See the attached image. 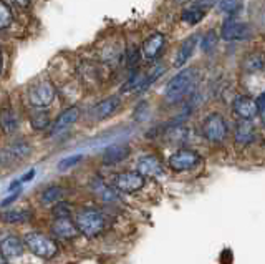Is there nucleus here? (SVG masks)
<instances>
[{"label": "nucleus", "instance_id": "c85d7f7f", "mask_svg": "<svg viewBox=\"0 0 265 264\" xmlns=\"http://www.w3.org/2000/svg\"><path fill=\"white\" fill-rule=\"evenodd\" d=\"M83 160V155H73V156H68V158H65V160H62L58 163V170H68L71 166H75V164H78L80 161Z\"/></svg>", "mask_w": 265, "mask_h": 264}, {"label": "nucleus", "instance_id": "6ab92c4d", "mask_svg": "<svg viewBox=\"0 0 265 264\" xmlns=\"http://www.w3.org/2000/svg\"><path fill=\"white\" fill-rule=\"evenodd\" d=\"M197 40L199 37L197 35H191L189 38H186V40L181 43V47L176 52V57H174V67L176 68H181L182 65L188 63V60L191 58L192 52H194L196 45H197Z\"/></svg>", "mask_w": 265, "mask_h": 264}, {"label": "nucleus", "instance_id": "5701e85b", "mask_svg": "<svg viewBox=\"0 0 265 264\" xmlns=\"http://www.w3.org/2000/svg\"><path fill=\"white\" fill-rule=\"evenodd\" d=\"M205 14H207V12H205L204 9H201V7H197V5L194 4L192 7L182 10L181 20L184 23H188V25H196V23H199L202 20V18L205 17Z\"/></svg>", "mask_w": 265, "mask_h": 264}, {"label": "nucleus", "instance_id": "412c9836", "mask_svg": "<svg viewBox=\"0 0 265 264\" xmlns=\"http://www.w3.org/2000/svg\"><path fill=\"white\" fill-rule=\"evenodd\" d=\"M242 68L249 74H255V71H260L265 68V57L262 54H249L244 58L242 62Z\"/></svg>", "mask_w": 265, "mask_h": 264}, {"label": "nucleus", "instance_id": "2f4dec72", "mask_svg": "<svg viewBox=\"0 0 265 264\" xmlns=\"http://www.w3.org/2000/svg\"><path fill=\"white\" fill-rule=\"evenodd\" d=\"M255 103H257L258 113H265V91H262V93L255 98Z\"/></svg>", "mask_w": 265, "mask_h": 264}, {"label": "nucleus", "instance_id": "f3484780", "mask_svg": "<svg viewBox=\"0 0 265 264\" xmlns=\"http://www.w3.org/2000/svg\"><path fill=\"white\" fill-rule=\"evenodd\" d=\"M164 43H166V37L163 34H159V32L152 34L151 37L146 38V42L143 43V57L148 58V60H154L164 49Z\"/></svg>", "mask_w": 265, "mask_h": 264}, {"label": "nucleus", "instance_id": "aec40b11", "mask_svg": "<svg viewBox=\"0 0 265 264\" xmlns=\"http://www.w3.org/2000/svg\"><path fill=\"white\" fill-rule=\"evenodd\" d=\"M0 128H2L7 135H13L18 130V118L12 110L0 111Z\"/></svg>", "mask_w": 265, "mask_h": 264}, {"label": "nucleus", "instance_id": "58836bf2", "mask_svg": "<svg viewBox=\"0 0 265 264\" xmlns=\"http://www.w3.org/2000/svg\"><path fill=\"white\" fill-rule=\"evenodd\" d=\"M0 71H2V54H0Z\"/></svg>", "mask_w": 265, "mask_h": 264}, {"label": "nucleus", "instance_id": "7ed1b4c3", "mask_svg": "<svg viewBox=\"0 0 265 264\" xmlns=\"http://www.w3.org/2000/svg\"><path fill=\"white\" fill-rule=\"evenodd\" d=\"M25 246L29 248L37 257L42 259H51L58 254V246L57 243L43 233H29L23 237Z\"/></svg>", "mask_w": 265, "mask_h": 264}, {"label": "nucleus", "instance_id": "f8f14e48", "mask_svg": "<svg viewBox=\"0 0 265 264\" xmlns=\"http://www.w3.org/2000/svg\"><path fill=\"white\" fill-rule=\"evenodd\" d=\"M232 110H234V113L241 118V120H247V122H252L258 115L255 100H252L250 97H244V95H238L235 98L234 103H232Z\"/></svg>", "mask_w": 265, "mask_h": 264}, {"label": "nucleus", "instance_id": "0eeeda50", "mask_svg": "<svg viewBox=\"0 0 265 264\" xmlns=\"http://www.w3.org/2000/svg\"><path fill=\"white\" fill-rule=\"evenodd\" d=\"M254 35V30L249 23L244 22H237L234 18H229L225 20L221 30V37L227 42H234V40H249V38Z\"/></svg>", "mask_w": 265, "mask_h": 264}, {"label": "nucleus", "instance_id": "4be33fe9", "mask_svg": "<svg viewBox=\"0 0 265 264\" xmlns=\"http://www.w3.org/2000/svg\"><path fill=\"white\" fill-rule=\"evenodd\" d=\"M29 220H30V211L25 209H10L0 214V221H4L7 224H20Z\"/></svg>", "mask_w": 265, "mask_h": 264}, {"label": "nucleus", "instance_id": "9b49d317", "mask_svg": "<svg viewBox=\"0 0 265 264\" xmlns=\"http://www.w3.org/2000/svg\"><path fill=\"white\" fill-rule=\"evenodd\" d=\"M119 108H121V98L118 95H113V97H108L99 103H96L91 110V116L95 118V120L101 122V120H106V118L113 116Z\"/></svg>", "mask_w": 265, "mask_h": 264}, {"label": "nucleus", "instance_id": "39448f33", "mask_svg": "<svg viewBox=\"0 0 265 264\" xmlns=\"http://www.w3.org/2000/svg\"><path fill=\"white\" fill-rule=\"evenodd\" d=\"M168 163L172 171H176V173H184V171H191L196 166H199V164L202 163V156L191 148H181L169 156Z\"/></svg>", "mask_w": 265, "mask_h": 264}, {"label": "nucleus", "instance_id": "1a4fd4ad", "mask_svg": "<svg viewBox=\"0 0 265 264\" xmlns=\"http://www.w3.org/2000/svg\"><path fill=\"white\" fill-rule=\"evenodd\" d=\"M29 155H30L29 143L23 140L13 141L12 145H9V147L0 151V164H12V163L22 161L23 158H26Z\"/></svg>", "mask_w": 265, "mask_h": 264}, {"label": "nucleus", "instance_id": "bb28decb", "mask_svg": "<svg viewBox=\"0 0 265 264\" xmlns=\"http://www.w3.org/2000/svg\"><path fill=\"white\" fill-rule=\"evenodd\" d=\"M219 7H221L224 14L234 15L242 9V0H221V2H219Z\"/></svg>", "mask_w": 265, "mask_h": 264}, {"label": "nucleus", "instance_id": "dca6fc26", "mask_svg": "<svg viewBox=\"0 0 265 264\" xmlns=\"http://www.w3.org/2000/svg\"><path fill=\"white\" fill-rule=\"evenodd\" d=\"M255 140V127L252 122L247 120H241L235 127V133H234V141L237 147H247L252 141Z\"/></svg>", "mask_w": 265, "mask_h": 264}, {"label": "nucleus", "instance_id": "f03ea898", "mask_svg": "<svg viewBox=\"0 0 265 264\" xmlns=\"http://www.w3.org/2000/svg\"><path fill=\"white\" fill-rule=\"evenodd\" d=\"M75 223L78 231L86 237H96L98 234L103 233L106 220L101 211L93 209V208H85L80 209L75 214Z\"/></svg>", "mask_w": 265, "mask_h": 264}, {"label": "nucleus", "instance_id": "423d86ee", "mask_svg": "<svg viewBox=\"0 0 265 264\" xmlns=\"http://www.w3.org/2000/svg\"><path fill=\"white\" fill-rule=\"evenodd\" d=\"M55 95H57L55 87H53L50 82H46V80L38 82V83L33 85L29 91V102H30L32 107L42 110V108L48 107V105L53 103Z\"/></svg>", "mask_w": 265, "mask_h": 264}, {"label": "nucleus", "instance_id": "473e14b6", "mask_svg": "<svg viewBox=\"0 0 265 264\" xmlns=\"http://www.w3.org/2000/svg\"><path fill=\"white\" fill-rule=\"evenodd\" d=\"M216 2H217V0H199V2H197L196 5H197V7L204 9V10H207V9H210V7H214Z\"/></svg>", "mask_w": 265, "mask_h": 264}, {"label": "nucleus", "instance_id": "c9c22d12", "mask_svg": "<svg viewBox=\"0 0 265 264\" xmlns=\"http://www.w3.org/2000/svg\"><path fill=\"white\" fill-rule=\"evenodd\" d=\"M18 193H20V191H17V193H13V196H10V198H7V200L5 201H2V206H7V204H10L13 200H15V198L18 196Z\"/></svg>", "mask_w": 265, "mask_h": 264}, {"label": "nucleus", "instance_id": "b1692460", "mask_svg": "<svg viewBox=\"0 0 265 264\" xmlns=\"http://www.w3.org/2000/svg\"><path fill=\"white\" fill-rule=\"evenodd\" d=\"M63 198V189L60 186H50L46 188L42 193V203L45 206H50V204H58Z\"/></svg>", "mask_w": 265, "mask_h": 264}, {"label": "nucleus", "instance_id": "e433bc0d", "mask_svg": "<svg viewBox=\"0 0 265 264\" xmlns=\"http://www.w3.org/2000/svg\"><path fill=\"white\" fill-rule=\"evenodd\" d=\"M20 183L22 181H13L10 186H9V191H13V189H18V186H20Z\"/></svg>", "mask_w": 265, "mask_h": 264}, {"label": "nucleus", "instance_id": "ddd939ff", "mask_svg": "<svg viewBox=\"0 0 265 264\" xmlns=\"http://www.w3.org/2000/svg\"><path fill=\"white\" fill-rule=\"evenodd\" d=\"M78 118H80V108L78 107L66 108L65 111H62V113L57 116V120L53 122L51 130H50V135L53 136V135L62 133V131H65L66 128H70L73 123H76Z\"/></svg>", "mask_w": 265, "mask_h": 264}, {"label": "nucleus", "instance_id": "cd10ccee", "mask_svg": "<svg viewBox=\"0 0 265 264\" xmlns=\"http://www.w3.org/2000/svg\"><path fill=\"white\" fill-rule=\"evenodd\" d=\"M12 20H13V15L9 9V5L0 0V30H4L9 27V25H12Z\"/></svg>", "mask_w": 265, "mask_h": 264}, {"label": "nucleus", "instance_id": "2eb2a0df", "mask_svg": "<svg viewBox=\"0 0 265 264\" xmlns=\"http://www.w3.org/2000/svg\"><path fill=\"white\" fill-rule=\"evenodd\" d=\"M25 243L17 236H5L0 241V254L5 259H13V257H20L23 254Z\"/></svg>", "mask_w": 265, "mask_h": 264}, {"label": "nucleus", "instance_id": "393cba45", "mask_svg": "<svg viewBox=\"0 0 265 264\" xmlns=\"http://www.w3.org/2000/svg\"><path fill=\"white\" fill-rule=\"evenodd\" d=\"M30 125H32V128L37 131L45 130L50 125V115L43 110H37L35 113L30 116Z\"/></svg>", "mask_w": 265, "mask_h": 264}, {"label": "nucleus", "instance_id": "9d476101", "mask_svg": "<svg viewBox=\"0 0 265 264\" xmlns=\"http://www.w3.org/2000/svg\"><path fill=\"white\" fill-rule=\"evenodd\" d=\"M136 171L139 175H143L144 178L161 176L164 173V164L161 161V158L156 155H144L139 158Z\"/></svg>", "mask_w": 265, "mask_h": 264}, {"label": "nucleus", "instance_id": "c756f323", "mask_svg": "<svg viewBox=\"0 0 265 264\" xmlns=\"http://www.w3.org/2000/svg\"><path fill=\"white\" fill-rule=\"evenodd\" d=\"M53 214H55V218H70V206L65 201H60L53 208Z\"/></svg>", "mask_w": 265, "mask_h": 264}, {"label": "nucleus", "instance_id": "7c9ffc66", "mask_svg": "<svg viewBox=\"0 0 265 264\" xmlns=\"http://www.w3.org/2000/svg\"><path fill=\"white\" fill-rule=\"evenodd\" d=\"M139 60V50L138 49H132L128 52V65L129 67H132V65H136Z\"/></svg>", "mask_w": 265, "mask_h": 264}, {"label": "nucleus", "instance_id": "a878e982", "mask_svg": "<svg viewBox=\"0 0 265 264\" xmlns=\"http://www.w3.org/2000/svg\"><path fill=\"white\" fill-rule=\"evenodd\" d=\"M217 40H219V37L216 34V30H209L207 34L202 37V43H201L202 52H205V54H210V52L217 47Z\"/></svg>", "mask_w": 265, "mask_h": 264}, {"label": "nucleus", "instance_id": "72a5a7b5", "mask_svg": "<svg viewBox=\"0 0 265 264\" xmlns=\"http://www.w3.org/2000/svg\"><path fill=\"white\" fill-rule=\"evenodd\" d=\"M33 176H35V170H30L29 171V173H25V176L22 178V180H20V181H30V180H33Z\"/></svg>", "mask_w": 265, "mask_h": 264}, {"label": "nucleus", "instance_id": "20e7f679", "mask_svg": "<svg viewBox=\"0 0 265 264\" xmlns=\"http://www.w3.org/2000/svg\"><path fill=\"white\" fill-rule=\"evenodd\" d=\"M201 133L209 143H222L229 135L227 122L221 113H210L204 118Z\"/></svg>", "mask_w": 265, "mask_h": 264}, {"label": "nucleus", "instance_id": "4c0bfd02", "mask_svg": "<svg viewBox=\"0 0 265 264\" xmlns=\"http://www.w3.org/2000/svg\"><path fill=\"white\" fill-rule=\"evenodd\" d=\"M177 4H186V2H189V0H176Z\"/></svg>", "mask_w": 265, "mask_h": 264}, {"label": "nucleus", "instance_id": "f257e3e1", "mask_svg": "<svg viewBox=\"0 0 265 264\" xmlns=\"http://www.w3.org/2000/svg\"><path fill=\"white\" fill-rule=\"evenodd\" d=\"M197 78H199V71L196 67L182 68L179 74H176L171 78L168 85H166L164 100L171 105L184 100L186 97L194 91L196 85H197Z\"/></svg>", "mask_w": 265, "mask_h": 264}, {"label": "nucleus", "instance_id": "6e6552de", "mask_svg": "<svg viewBox=\"0 0 265 264\" xmlns=\"http://www.w3.org/2000/svg\"><path fill=\"white\" fill-rule=\"evenodd\" d=\"M146 184V178L143 175H139L138 171H124V173H119L116 176L115 186L121 193H136V191H141Z\"/></svg>", "mask_w": 265, "mask_h": 264}, {"label": "nucleus", "instance_id": "4468645a", "mask_svg": "<svg viewBox=\"0 0 265 264\" xmlns=\"http://www.w3.org/2000/svg\"><path fill=\"white\" fill-rule=\"evenodd\" d=\"M51 233L60 239H73L80 234L76 223L71 221L70 218H57L51 223Z\"/></svg>", "mask_w": 265, "mask_h": 264}, {"label": "nucleus", "instance_id": "f704fd0d", "mask_svg": "<svg viewBox=\"0 0 265 264\" xmlns=\"http://www.w3.org/2000/svg\"><path fill=\"white\" fill-rule=\"evenodd\" d=\"M13 2H15L18 7H22V9H25V7H29L30 5V2L32 0H13Z\"/></svg>", "mask_w": 265, "mask_h": 264}, {"label": "nucleus", "instance_id": "a211bd4d", "mask_svg": "<svg viewBox=\"0 0 265 264\" xmlns=\"http://www.w3.org/2000/svg\"><path fill=\"white\" fill-rule=\"evenodd\" d=\"M129 155H131V148L128 145H111V147H108L103 151L101 160L104 164H118L124 161Z\"/></svg>", "mask_w": 265, "mask_h": 264}]
</instances>
